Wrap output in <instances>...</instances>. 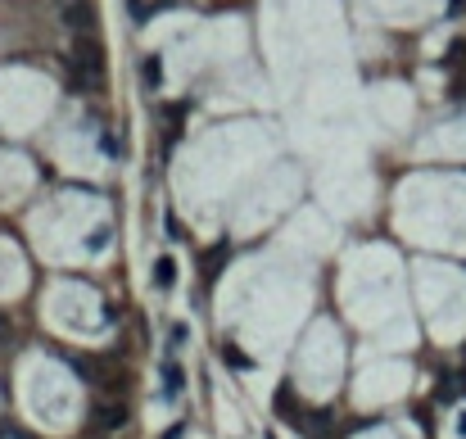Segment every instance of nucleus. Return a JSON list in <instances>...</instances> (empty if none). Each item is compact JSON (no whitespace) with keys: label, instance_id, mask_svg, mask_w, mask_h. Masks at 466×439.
<instances>
[{"label":"nucleus","instance_id":"4","mask_svg":"<svg viewBox=\"0 0 466 439\" xmlns=\"http://www.w3.org/2000/svg\"><path fill=\"white\" fill-rule=\"evenodd\" d=\"M141 77H145V87H150V91H158V87H163V55H145Z\"/></svg>","mask_w":466,"mask_h":439},{"label":"nucleus","instance_id":"10","mask_svg":"<svg viewBox=\"0 0 466 439\" xmlns=\"http://www.w3.org/2000/svg\"><path fill=\"white\" fill-rule=\"evenodd\" d=\"M186 435V426H173V430H163V439H181Z\"/></svg>","mask_w":466,"mask_h":439},{"label":"nucleus","instance_id":"2","mask_svg":"<svg viewBox=\"0 0 466 439\" xmlns=\"http://www.w3.org/2000/svg\"><path fill=\"white\" fill-rule=\"evenodd\" d=\"M173 281H177V259L173 254H158L154 259V290H173Z\"/></svg>","mask_w":466,"mask_h":439},{"label":"nucleus","instance_id":"1","mask_svg":"<svg viewBox=\"0 0 466 439\" xmlns=\"http://www.w3.org/2000/svg\"><path fill=\"white\" fill-rule=\"evenodd\" d=\"M64 18H68V28L91 32V28H95V5H91V0H77V5H68V9H64Z\"/></svg>","mask_w":466,"mask_h":439},{"label":"nucleus","instance_id":"7","mask_svg":"<svg viewBox=\"0 0 466 439\" xmlns=\"http://www.w3.org/2000/svg\"><path fill=\"white\" fill-rule=\"evenodd\" d=\"M222 259H231V245H217L213 254H208V263H204V276H217V267H222Z\"/></svg>","mask_w":466,"mask_h":439},{"label":"nucleus","instance_id":"5","mask_svg":"<svg viewBox=\"0 0 466 439\" xmlns=\"http://www.w3.org/2000/svg\"><path fill=\"white\" fill-rule=\"evenodd\" d=\"M181 385H186V376H181V367H177L173 358H168V362H163V394H168V399H177V394H181Z\"/></svg>","mask_w":466,"mask_h":439},{"label":"nucleus","instance_id":"9","mask_svg":"<svg viewBox=\"0 0 466 439\" xmlns=\"http://www.w3.org/2000/svg\"><path fill=\"white\" fill-rule=\"evenodd\" d=\"M462 9H466V0H448V14H453V18H457Z\"/></svg>","mask_w":466,"mask_h":439},{"label":"nucleus","instance_id":"3","mask_svg":"<svg viewBox=\"0 0 466 439\" xmlns=\"http://www.w3.org/2000/svg\"><path fill=\"white\" fill-rule=\"evenodd\" d=\"M122 421H127V408L122 403H100L95 408V426H100V430H118Z\"/></svg>","mask_w":466,"mask_h":439},{"label":"nucleus","instance_id":"8","mask_svg":"<svg viewBox=\"0 0 466 439\" xmlns=\"http://www.w3.org/2000/svg\"><path fill=\"white\" fill-rule=\"evenodd\" d=\"M181 345H186V326L177 322V326H173V349H181Z\"/></svg>","mask_w":466,"mask_h":439},{"label":"nucleus","instance_id":"6","mask_svg":"<svg viewBox=\"0 0 466 439\" xmlns=\"http://www.w3.org/2000/svg\"><path fill=\"white\" fill-rule=\"evenodd\" d=\"M222 362H227V367H236V372H249L254 367V358H249V353H240L236 345H222Z\"/></svg>","mask_w":466,"mask_h":439}]
</instances>
